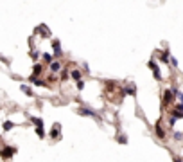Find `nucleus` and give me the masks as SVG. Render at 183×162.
Masks as SVG:
<instances>
[{
	"instance_id": "obj_5",
	"label": "nucleus",
	"mask_w": 183,
	"mask_h": 162,
	"mask_svg": "<svg viewBox=\"0 0 183 162\" xmlns=\"http://www.w3.org/2000/svg\"><path fill=\"white\" fill-rule=\"evenodd\" d=\"M52 47H54V50H56V56H61V47H59V41L58 40L52 41Z\"/></svg>"
},
{
	"instance_id": "obj_15",
	"label": "nucleus",
	"mask_w": 183,
	"mask_h": 162,
	"mask_svg": "<svg viewBox=\"0 0 183 162\" xmlns=\"http://www.w3.org/2000/svg\"><path fill=\"white\" fill-rule=\"evenodd\" d=\"M43 60H45V61H52V56H50V54H43Z\"/></svg>"
},
{
	"instance_id": "obj_9",
	"label": "nucleus",
	"mask_w": 183,
	"mask_h": 162,
	"mask_svg": "<svg viewBox=\"0 0 183 162\" xmlns=\"http://www.w3.org/2000/svg\"><path fill=\"white\" fill-rule=\"evenodd\" d=\"M13 126H15L13 123H11V121H7V123L4 124V132H9V130H11V128H13Z\"/></svg>"
},
{
	"instance_id": "obj_10",
	"label": "nucleus",
	"mask_w": 183,
	"mask_h": 162,
	"mask_svg": "<svg viewBox=\"0 0 183 162\" xmlns=\"http://www.w3.org/2000/svg\"><path fill=\"white\" fill-rule=\"evenodd\" d=\"M72 78H74V79H79V78H81V72H79L77 69H75V70H72Z\"/></svg>"
},
{
	"instance_id": "obj_12",
	"label": "nucleus",
	"mask_w": 183,
	"mask_h": 162,
	"mask_svg": "<svg viewBox=\"0 0 183 162\" xmlns=\"http://www.w3.org/2000/svg\"><path fill=\"white\" fill-rule=\"evenodd\" d=\"M41 65H34V76H38V74H41Z\"/></svg>"
},
{
	"instance_id": "obj_6",
	"label": "nucleus",
	"mask_w": 183,
	"mask_h": 162,
	"mask_svg": "<svg viewBox=\"0 0 183 162\" xmlns=\"http://www.w3.org/2000/svg\"><path fill=\"white\" fill-rule=\"evenodd\" d=\"M59 124H54V128H52V132H50V135H52V139L54 137H59Z\"/></svg>"
},
{
	"instance_id": "obj_13",
	"label": "nucleus",
	"mask_w": 183,
	"mask_h": 162,
	"mask_svg": "<svg viewBox=\"0 0 183 162\" xmlns=\"http://www.w3.org/2000/svg\"><path fill=\"white\" fill-rule=\"evenodd\" d=\"M77 88H79V90L84 88V81H83V79H77Z\"/></svg>"
},
{
	"instance_id": "obj_8",
	"label": "nucleus",
	"mask_w": 183,
	"mask_h": 162,
	"mask_svg": "<svg viewBox=\"0 0 183 162\" xmlns=\"http://www.w3.org/2000/svg\"><path fill=\"white\" fill-rule=\"evenodd\" d=\"M174 117L178 119V117H183V112H181V106H178L176 110H174Z\"/></svg>"
},
{
	"instance_id": "obj_16",
	"label": "nucleus",
	"mask_w": 183,
	"mask_h": 162,
	"mask_svg": "<svg viewBox=\"0 0 183 162\" xmlns=\"http://www.w3.org/2000/svg\"><path fill=\"white\" fill-rule=\"evenodd\" d=\"M31 58H32V60H38V52L32 50V52H31Z\"/></svg>"
},
{
	"instance_id": "obj_14",
	"label": "nucleus",
	"mask_w": 183,
	"mask_h": 162,
	"mask_svg": "<svg viewBox=\"0 0 183 162\" xmlns=\"http://www.w3.org/2000/svg\"><path fill=\"white\" fill-rule=\"evenodd\" d=\"M156 133H158V135H160V137H164V130H161V128H160V126H156Z\"/></svg>"
},
{
	"instance_id": "obj_17",
	"label": "nucleus",
	"mask_w": 183,
	"mask_h": 162,
	"mask_svg": "<svg viewBox=\"0 0 183 162\" xmlns=\"http://www.w3.org/2000/svg\"><path fill=\"white\" fill-rule=\"evenodd\" d=\"M176 162H181V160H180V158H176Z\"/></svg>"
},
{
	"instance_id": "obj_7",
	"label": "nucleus",
	"mask_w": 183,
	"mask_h": 162,
	"mask_svg": "<svg viewBox=\"0 0 183 162\" xmlns=\"http://www.w3.org/2000/svg\"><path fill=\"white\" fill-rule=\"evenodd\" d=\"M20 88H22V92H25L27 95H32V92H31V88H29V86H25V85H22V86H20Z\"/></svg>"
},
{
	"instance_id": "obj_4",
	"label": "nucleus",
	"mask_w": 183,
	"mask_h": 162,
	"mask_svg": "<svg viewBox=\"0 0 183 162\" xmlns=\"http://www.w3.org/2000/svg\"><path fill=\"white\" fill-rule=\"evenodd\" d=\"M79 114H83V115H90V117H93V119H99V117H97V114H93L92 110H88V108H81Z\"/></svg>"
},
{
	"instance_id": "obj_11",
	"label": "nucleus",
	"mask_w": 183,
	"mask_h": 162,
	"mask_svg": "<svg viewBox=\"0 0 183 162\" xmlns=\"http://www.w3.org/2000/svg\"><path fill=\"white\" fill-rule=\"evenodd\" d=\"M36 133H38L40 137H43V135H45V132H43V126H36Z\"/></svg>"
},
{
	"instance_id": "obj_3",
	"label": "nucleus",
	"mask_w": 183,
	"mask_h": 162,
	"mask_svg": "<svg viewBox=\"0 0 183 162\" xmlns=\"http://www.w3.org/2000/svg\"><path fill=\"white\" fill-rule=\"evenodd\" d=\"M59 70H61V63L59 61H52L50 63V72L54 74V72H59Z\"/></svg>"
},
{
	"instance_id": "obj_2",
	"label": "nucleus",
	"mask_w": 183,
	"mask_h": 162,
	"mask_svg": "<svg viewBox=\"0 0 183 162\" xmlns=\"http://www.w3.org/2000/svg\"><path fill=\"white\" fill-rule=\"evenodd\" d=\"M15 151H16L15 148H4L2 151H0V155H2L4 158H9L11 155H13V153H15Z\"/></svg>"
},
{
	"instance_id": "obj_1",
	"label": "nucleus",
	"mask_w": 183,
	"mask_h": 162,
	"mask_svg": "<svg viewBox=\"0 0 183 162\" xmlns=\"http://www.w3.org/2000/svg\"><path fill=\"white\" fill-rule=\"evenodd\" d=\"M174 101V94H172V90H165L164 92V103L167 104V103H172Z\"/></svg>"
}]
</instances>
